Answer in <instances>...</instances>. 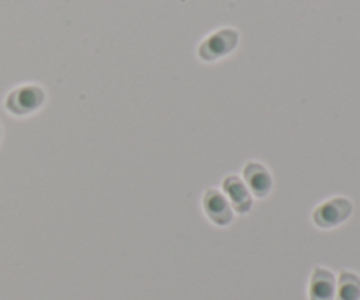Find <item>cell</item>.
Instances as JSON below:
<instances>
[{
  "instance_id": "cell-1",
  "label": "cell",
  "mask_w": 360,
  "mask_h": 300,
  "mask_svg": "<svg viewBox=\"0 0 360 300\" xmlns=\"http://www.w3.org/2000/svg\"><path fill=\"white\" fill-rule=\"evenodd\" d=\"M46 100V93L37 84H23L14 88L6 97V109L13 116H28L34 115L37 109L42 107Z\"/></svg>"
},
{
  "instance_id": "cell-2",
  "label": "cell",
  "mask_w": 360,
  "mask_h": 300,
  "mask_svg": "<svg viewBox=\"0 0 360 300\" xmlns=\"http://www.w3.org/2000/svg\"><path fill=\"white\" fill-rule=\"evenodd\" d=\"M238 32L232 28H221V30L213 32L199 46V58L204 62H214V60L224 58L238 46Z\"/></svg>"
},
{
  "instance_id": "cell-3",
  "label": "cell",
  "mask_w": 360,
  "mask_h": 300,
  "mask_svg": "<svg viewBox=\"0 0 360 300\" xmlns=\"http://www.w3.org/2000/svg\"><path fill=\"white\" fill-rule=\"evenodd\" d=\"M352 214V202L345 197L326 200L313 211V221L320 228H334L347 221Z\"/></svg>"
},
{
  "instance_id": "cell-4",
  "label": "cell",
  "mask_w": 360,
  "mask_h": 300,
  "mask_svg": "<svg viewBox=\"0 0 360 300\" xmlns=\"http://www.w3.org/2000/svg\"><path fill=\"white\" fill-rule=\"evenodd\" d=\"M202 207L206 216L218 227H227L234 220V209L220 190H206L202 197Z\"/></svg>"
},
{
  "instance_id": "cell-5",
  "label": "cell",
  "mask_w": 360,
  "mask_h": 300,
  "mask_svg": "<svg viewBox=\"0 0 360 300\" xmlns=\"http://www.w3.org/2000/svg\"><path fill=\"white\" fill-rule=\"evenodd\" d=\"M221 193L227 197L231 202L232 209L238 214H248L253 207V195L250 193L248 186L245 185L239 176L229 174L225 176L224 183H221Z\"/></svg>"
},
{
  "instance_id": "cell-6",
  "label": "cell",
  "mask_w": 360,
  "mask_h": 300,
  "mask_svg": "<svg viewBox=\"0 0 360 300\" xmlns=\"http://www.w3.org/2000/svg\"><path fill=\"white\" fill-rule=\"evenodd\" d=\"M243 178H245L243 181L248 186L250 193L257 199H264L273 190V176L260 162H248L243 169Z\"/></svg>"
},
{
  "instance_id": "cell-7",
  "label": "cell",
  "mask_w": 360,
  "mask_h": 300,
  "mask_svg": "<svg viewBox=\"0 0 360 300\" xmlns=\"http://www.w3.org/2000/svg\"><path fill=\"white\" fill-rule=\"evenodd\" d=\"M336 297V280L333 273L316 267L309 281V300H334Z\"/></svg>"
},
{
  "instance_id": "cell-8",
  "label": "cell",
  "mask_w": 360,
  "mask_h": 300,
  "mask_svg": "<svg viewBox=\"0 0 360 300\" xmlns=\"http://www.w3.org/2000/svg\"><path fill=\"white\" fill-rule=\"evenodd\" d=\"M336 300H360V280L355 274L343 273L340 278V287L336 290Z\"/></svg>"
},
{
  "instance_id": "cell-9",
  "label": "cell",
  "mask_w": 360,
  "mask_h": 300,
  "mask_svg": "<svg viewBox=\"0 0 360 300\" xmlns=\"http://www.w3.org/2000/svg\"><path fill=\"white\" fill-rule=\"evenodd\" d=\"M0 139H2V126H0Z\"/></svg>"
}]
</instances>
